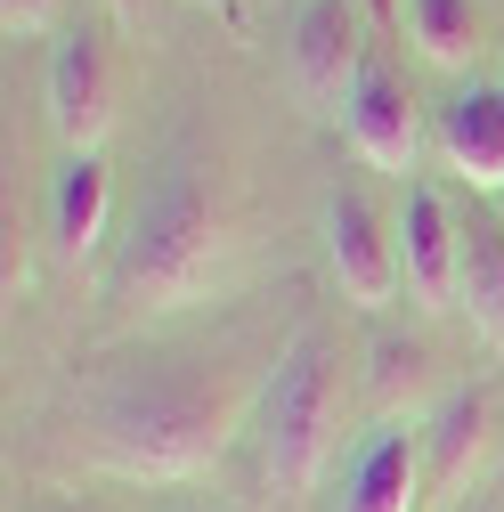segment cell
<instances>
[{
  "instance_id": "30bf717a",
  "label": "cell",
  "mask_w": 504,
  "mask_h": 512,
  "mask_svg": "<svg viewBox=\"0 0 504 512\" xmlns=\"http://www.w3.org/2000/svg\"><path fill=\"white\" fill-rule=\"evenodd\" d=\"M423 504V447L415 431H374L342 480V512H415Z\"/></svg>"
},
{
  "instance_id": "6da1fadb",
  "label": "cell",
  "mask_w": 504,
  "mask_h": 512,
  "mask_svg": "<svg viewBox=\"0 0 504 512\" xmlns=\"http://www.w3.org/2000/svg\"><path fill=\"white\" fill-rule=\"evenodd\" d=\"M244 431V391L220 374H187V366H147V374H114L82 399V447L90 464L114 480H196L220 464V447Z\"/></svg>"
},
{
  "instance_id": "52a82bcc",
  "label": "cell",
  "mask_w": 504,
  "mask_h": 512,
  "mask_svg": "<svg viewBox=\"0 0 504 512\" xmlns=\"http://www.w3.org/2000/svg\"><path fill=\"white\" fill-rule=\"evenodd\" d=\"M342 131H350V147L374 163V171H415V147H423V131H415V98H407V82L383 66V57H366L358 66V82H350V98H342Z\"/></svg>"
},
{
  "instance_id": "4fadbf2b",
  "label": "cell",
  "mask_w": 504,
  "mask_h": 512,
  "mask_svg": "<svg viewBox=\"0 0 504 512\" xmlns=\"http://www.w3.org/2000/svg\"><path fill=\"white\" fill-rule=\"evenodd\" d=\"M456 309L488 342H504V220L496 212H464V277H456Z\"/></svg>"
},
{
  "instance_id": "8992f818",
  "label": "cell",
  "mask_w": 504,
  "mask_h": 512,
  "mask_svg": "<svg viewBox=\"0 0 504 512\" xmlns=\"http://www.w3.org/2000/svg\"><path fill=\"white\" fill-rule=\"evenodd\" d=\"M41 90H49V122L66 139V155H98V139L114 131V66H106V41L90 25L57 33Z\"/></svg>"
},
{
  "instance_id": "e0dca14e",
  "label": "cell",
  "mask_w": 504,
  "mask_h": 512,
  "mask_svg": "<svg viewBox=\"0 0 504 512\" xmlns=\"http://www.w3.org/2000/svg\"><path fill=\"white\" fill-rule=\"evenodd\" d=\"M114 17H122V25H139V17H147V0H114Z\"/></svg>"
},
{
  "instance_id": "ba28073f",
  "label": "cell",
  "mask_w": 504,
  "mask_h": 512,
  "mask_svg": "<svg viewBox=\"0 0 504 512\" xmlns=\"http://www.w3.org/2000/svg\"><path fill=\"white\" fill-rule=\"evenodd\" d=\"M358 66H366L358 9H350V0H301V17H293V82L318 106H342L350 82H358Z\"/></svg>"
},
{
  "instance_id": "5bb4252c",
  "label": "cell",
  "mask_w": 504,
  "mask_h": 512,
  "mask_svg": "<svg viewBox=\"0 0 504 512\" xmlns=\"http://www.w3.org/2000/svg\"><path fill=\"white\" fill-rule=\"evenodd\" d=\"M407 33L431 66H464L480 49V9L472 0H407Z\"/></svg>"
},
{
  "instance_id": "3957f363",
  "label": "cell",
  "mask_w": 504,
  "mask_h": 512,
  "mask_svg": "<svg viewBox=\"0 0 504 512\" xmlns=\"http://www.w3.org/2000/svg\"><path fill=\"white\" fill-rule=\"evenodd\" d=\"M334 423H342V358L318 326H301L285 358L269 366L261 399H252V456H261L269 496H309L334 456Z\"/></svg>"
},
{
  "instance_id": "9c48e42d",
  "label": "cell",
  "mask_w": 504,
  "mask_h": 512,
  "mask_svg": "<svg viewBox=\"0 0 504 512\" xmlns=\"http://www.w3.org/2000/svg\"><path fill=\"white\" fill-rule=\"evenodd\" d=\"M439 147L472 187L504 196V82H464L439 106Z\"/></svg>"
},
{
  "instance_id": "2e32d148",
  "label": "cell",
  "mask_w": 504,
  "mask_h": 512,
  "mask_svg": "<svg viewBox=\"0 0 504 512\" xmlns=\"http://www.w3.org/2000/svg\"><path fill=\"white\" fill-rule=\"evenodd\" d=\"M196 9H212V17L228 25V33H244V0H196Z\"/></svg>"
},
{
  "instance_id": "9a60e30c",
  "label": "cell",
  "mask_w": 504,
  "mask_h": 512,
  "mask_svg": "<svg viewBox=\"0 0 504 512\" xmlns=\"http://www.w3.org/2000/svg\"><path fill=\"white\" fill-rule=\"evenodd\" d=\"M57 17H66V0H0L9 41H41V33H57Z\"/></svg>"
},
{
  "instance_id": "7c38bea8",
  "label": "cell",
  "mask_w": 504,
  "mask_h": 512,
  "mask_svg": "<svg viewBox=\"0 0 504 512\" xmlns=\"http://www.w3.org/2000/svg\"><path fill=\"white\" fill-rule=\"evenodd\" d=\"M480 447H488V391H472V382H464V391L439 399V415H431V431H423V480H431L439 504L472 480Z\"/></svg>"
},
{
  "instance_id": "277c9868",
  "label": "cell",
  "mask_w": 504,
  "mask_h": 512,
  "mask_svg": "<svg viewBox=\"0 0 504 512\" xmlns=\"http://www.w3.org/2000/svg\"><path fill=\"white\" fill-rule=\"evenodd\" d=\"M326 269H334V285H342V301H358V309H383L399 285H407V269H399V228L374 212L358 187H334L326 196Z\"/></svg>"
},
{
  "instance_id": "ac0fdd59",
  "label": "cell",
  "mask_w": 504,
  "mask_h": 512,
  "mask_svg": "<svg viewBox=\"0 0 504 512\" xmlns=\"http://www.w3.org/2000/svg\"><path fill=\"white\" fill-rule=\"evenodd\" d=\"M496 220H504V196H496Z\"/></svg>"
},
{
  "instance_id": "8fae6325",
  "label": "cell",
  "mask_w": 504,
  "mask_h": 512,
  "mask_svg": "<svg viewBox=\"0 0 504 512\" xmlns=\"http://www.w3.org/2000/svg\"><path fill=\"white\" fill-rule=\"evenodd\" d=\"M106 163L98 155H66L49 179V244H57V261H90V252L106 244Z\"/></svg>"
},
{
  "instance_id": "5b68a950",
  "label": "cell",
  "mask_w": 504,
  "mask_h": 512,
  "mask_svg": "<svg viewBox=\"0 0 504 512\" xmlns=\"http://www.w3.org/2000/svg\"><path fill=\"white\" fill-rule=\"evenodd\" d=\"M391 228H399L407 293H415L423 309H456V277H464V212L439 196L431 179H407V196H399Z\"/></svg>"
},
{
  "instance_id": "7a4b0ae2",
  "label": "cell",
  "mask_w": 504,
  "mask_h": 512,
  "mask_svg": "<svg viewBox=\"0 0 504 512\" xmlns=\"http://www.w3.org/2000/svg\"><path fill=\"white\" fill-rule=\"evenodd\" d=\"M236 261V236H228V204H220V179L204 163H171L147 204L131 212V236L114 252V309L131 317H171L187 301H204Z\"/></svg>"
}]
</instances>
